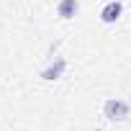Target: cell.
I'll return each instance as SVG.
<instances>
[{"mask_svg": "<svg viewBox=\"0 0 131 131\" xmlns=\"http://www.w3.org/2000/svg\"><path fill=\"white\" fill-rule=\"evenodd\" d=\"M80 13V0H59L57 3V16L62 21H72Z\"/></svg>", "mask_w": 131, "mask_h": 131, "instance_id": "4", "label": "cell"}, {"mask_svg": "<svg viewBox=\"0 0 131 131\" xmlns=\"http://www.w3.org/2000/svg\"><path fill=\"white\" fill-rule=\"evenodd\" d=\"M121 16H123V3L121 0H111V3H105L100 8V23H105V26L116 23Z\"/></svg>", "mask_w": 131, "mask_h": 131, "instance_id": "2", "label": "cell"}, {"mask_svg": "<svg viewBox=\"0 0 131 131\" xmlns=\"http://www.w3.org/2000/svg\"><path fill=\"white\" fill-rule=\"evenodd\" d=\"M128 113H131V103L128 100H123V98H108L105 103H103V116L108 118V121H126L128 118Z\"/></svg>", "mask_w": 131, "mask_h": 131, "instance_id": "1", "label": "cell"}, {"mask_svg": "<svg viewBox=\"0 0 131 131\" xmlns=\"http://www.w3.org/2000/svg\"><path fill=\"white\" fill-rule=\"evenodd\" d=\"M64 70H67V59H64V57H57L51 64H46V67L41 70V80H44V82H54V80H59V77L64 75Z\"/></svg>", "mask_w": 131, "mask_h": 131, "instance_id": "3", "label": "cell"}]
</instances>
